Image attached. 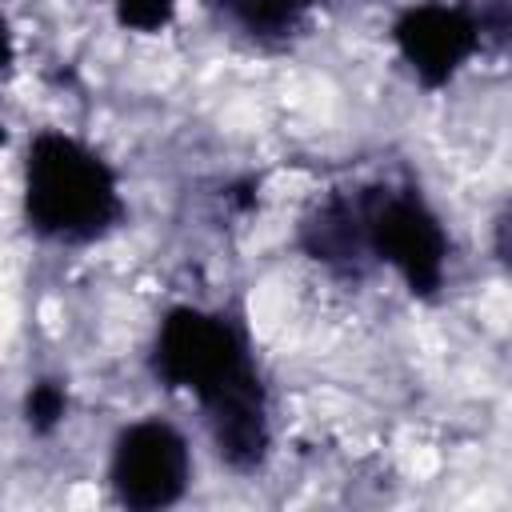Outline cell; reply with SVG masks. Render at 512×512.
Returning <instances> with one entry per match:
<instances>
[{
    "mask_svg": "<svg viewBox=\"0 0 512 512\" xmlns=\"http://www.w3.org/2000/svg\"><path fill=\"white\" fill-rule=\"evenodd\" d=\"M68 416V384L56 376H40L24 392V424L32 436H52Z\"/></svg>",
    "mask_w": 512,
    "mask_h": 512,
    "instance_id": "8",
    "label": "cell"
},
{
    "mask_svg": "<svg viewBox=\"0 0 512 512\" xmlns=\"http://www.w3.org/2000/svg\"><path fill=\"white\" fill-rule=\"evenodd\" d=\"M484 4L468 0H420L396 12L392 44L420 88L440 92L448 88L488 44Z\"/></svg>",
    "mask_w": 512,
    "mask_h": 512,
    "instance_id": "5",
    "label": "cell"
},
{
    "mask_svg": "<svg viewBox=\"0 0 512 512\" xmlns=\"http://www.w3.org/2000/svg\"><path fill=\"white\" fill-rule=\"evenodd\" d=\"M192 448L172 420L144 416L116 432L108 452V488L120 508L160 512L188 496Z\"/></svg>",
    "mask_w": 512,
    "mask_h": 512,
    "instance_id": "4",
    "label": "cell"
},
{
    "mask_svg": "<svg viewBox=\"0 0 512 512\" xmlns=\"http://www.w3.org/2000/svg\"><path fill=\"white\" fill-rule=\"evenodd\" d=\"M112 16L120 28L140 32V36H160L164 28H172L180 0H108Z\"/></svg>",
    "mask_w": 512,
    "mask_h": 512,
    "instance_id": "9",
    "label": "cell"
},
{
    "mask_svg": "<svg viewBox=\"0 0 512 512\" xmlns=\"http://www.w3.org/2000/svg\"><path fill=\"white\" fill-rule=\"evenodd\" d=\"M20 200L28 232L64 248L96 244L128 216L112 160L60 128H40L28 140Z\"/></svg>",
    "mask_w": 512,
    "mask_h": 512,
    "instance_id": "2",
    "label": "cell"
},
{
    "mask_svg": "<svg viewBox=\"0 0 512 512\" xmlns=\"http://www.w3.org/2000/svg\"><path fill=\"white\" fill-rule=\"evenodd\" d=\"M12 60H16V40H12V28H8V16L0 12V72H8L12 68ZM8 140V132H4V124H0V144Z\"/></svg>",
    "mask_w": 512,
    "mask_h": 512,
    "instance_id": "10",
    "label": "cell"
},
{
    "mask_svg": "<svg viewBox=\"0 0 512 512\" xmlns=\"http://www.w3.org/2000/svg\"><path fill=\"white\" fill-rule=\"evenodd\" d=\"M372 268H392L416 300H436L448 276V228L412 180L356 184Z\"/></svg>",
    "mask_w": 512,
    "mask_h": 512,
    "instance_id": "3",
    "label": "cell"
},
{
    "mask_svg": "<svg viewBox=\"0 0 512 512\" xmlns=\"http://www.w3.org/2000/svg\"><path fill=\"white\" fill-rule=\"evenodd\" d=\"M148 372L168 392H188L200 404L204 428L220 464L236 476H256L272 456V404L244 328L196 304H176L160 316Z\"/></svg>",
    "mask_w": 512,
    "mask_h": 512,
    "instance_id": "1",
    "label": "cell"
},
{
    "mask_svg": "<svg viewBox=\"0 0 512 512\" xmlns=\"http://www.w3.org/2000/svg\"><path fill=\"white\" fill-rule=\"evenodd\" d=\"M228 28L252 44H284L300 32L316 0H208Z\"/></svg>",
    "mask_w": 512,
    "mask_h": 512,
    "instance_id": "7",
    "label": "cell"
},
{
    "mask_svg": "<svg viewBox=\"0 0 512 512\" xmlns=\"http://www.w3.org/2000/svg\"><path fill=\"white\" fill-rule=\"evenodd\" d=\"M296 244L300 252L320 264L336 280H364L372 272L368 248H364V228H360V200L356 188H332L320 196L296 224Z\"/></svg>",
    "mask_w": 512,
    "mask_h": 512,
    "instance_id": "6",
    "label": "cell"
}]
</instances>
